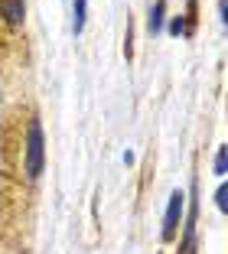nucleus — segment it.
Masks as SVG:
<instances>
[{
    "instance_id": "1",
    "label": "nucleus",
    "mask_w": 228,
    "mask_h": 254,
    "mask_svg": "<svg viewBox=\"0 0 228 254\" xmlns=\"http://www.w3.org/2000/svg\"><path fill=\"white\" fill-rule=\"evenodd\" d=\"M46 166V137H43V124L39 118L30 121L26 127V150H23V170L30 180H39V173Z\"/></svg>"
},
{
    "instance_id": "7",
    "label": "nucleus",
    "mask_w": 228,
    "mask_h": 254,
    "mask_svg": "<svg viewBox=\"0 0 228 254\" xmlns=\"http://www.w3.org/2000/svg\"><path fill=\"white\" fill-rule=\"evenodd\" d=\"M215 173L225 176V147H219V153H215Z\"/></svg>"
},
{
    "instance_id": "2",
    "label": "nucleus",
    "mask_w": 228,
    "mask_h": 254,
    "mask_svg": "<svg viewBox=\"0 0 228 254\" xmlns=\"http://www.w3.org/2000/svg\"><path fill=\"white\" fill-rule=\"evenodd\" d=\"M183 209H186V192L176 189L169 195V205H166V215H163V241H173L176 238V228H179V218H183Z\"/></svg>"
},
{
    "instance_id": "6",
    "label": "nucleus",
    "mask_w": 228,
    "mask_h": 254,
    "mask_svg": "<svg viewBox=\"0 0 228 254\" xmlns=\"http://www.w3.org/2000/svg\"><path fill=\"white\" fill-rule=\"evenodd\" d=\"M169 33H173V36L189 33V20H186V16H173V20H169Z\"/></svg>"
},
{
    "instance_id": "8",
    "label": "nucleus",
    "mask_w": 228,
    "mask_h": 254,
    "mask_svg": "<svg viewBox=\"0 0 228 254\" xmlns=\"http://www.w3.org/2000/svg\"><path fill=\"white\" fill-rule=\"evenodd\" d=\"M225 195H228V192H225V186H219V192H215V199H219V209H222V212L228 209V202H225Z\"/></svg>"
},
{
    "instance_id": "3",
    "label": "nucleus",
    "mask_w": 228,
    "mask_h": 254,
    "mask_svg": "<svg viewBox=\"0 0 228 254\" xmlns=\"http://www.w3.org/2000/svg\"><path fill=\"white\" fill-rule=\"evenodd\" d=\"M0 16H3L10 26H23V20H26V3H23V0H0Z\"/></svg>"
},
{
    "instance_id": "4",
    "label": "nucleus",
    "mask_w": 228,
    "mask_h": 254,
    "mask_svg": "<svg viewBox=\"0 0 228 254\" xmlns=\"http://www.w3.org/2000/svg\"><path fill=\"white\" fill-rule=\"evenodd\" d=\"M163 20H166V0H156L153 10H150V20H147V30L153 33V36L163 30Z\"/></svg>"
},
{
    "instance_id": "5",
    "label": "nucleus",
    "mask_w": 228,
    "mask_h": 254,
    "mask_svg": "<svg viewBox=\"0 0 228 254\" xmlns=\"http://www.w3.org/2000/svg\"><path fill=\"white\" fill-rule=\"evenodd\" d=\"M72 33L78 36L81 30H85V13H88V0H75V10H72Z\"/></svg>"
}]
</instances>
